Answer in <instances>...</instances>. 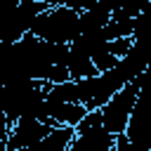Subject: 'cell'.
I'll return each instance as SVG.
<instances>
[{"mask_svg":"<svg viewBox=\"0 0 151 151\" xmlns=\"http://www.w3.org/2000/svg\"><path fill=\"white\" fill-rule=\"evenodd\" d=\"M31 33L47 42H73L80 35V12L68 5H54L42 9L31 26Z\"/></svg>","mask_w":151,"mask_h":151,"instance_id":"cell-1","label":"cell"},{"mask_svg":"<svg viewBox=\"0 0 151 151\" xmlns=\"http://www.w3.org/2000/svg\"><path fill=\"white\" fill-rule=\"evenodd\" d=\"M125 83H127V78L120 66L99 71L97 76H90V78H80V80H76L78 101H83L87 109H101Z\"/></svg>","mask_w":151,"mask_h":151,"instance_id":"cell-2","label":"cell"},{"mask_svg":"<svg viewBox=\"0 0 151 151\" xmlns=\"http://www.w3.org/2000/svg\"><path fill=\"white\" fill-rule=\"evenodd\" d=\"M137 94H139V80L132 78L127 80L104 106H101V118H104V127L113 134H120L127 130V120L132 116V109L137 104Z\"/></svg>","mask_w":151,"mask_h":151,"instance_id":"cell-3","label":"cell"},{"mask_svg":"<svg viewBox=\"0 0 151 151\" xmlns=\"http://www.w3.org/2000/svg\"><path fill=\"white\" fill-rule=\"evenodd\" d=\"M47 7L50 5L38 2V0H21L14 9L2 14L0 17V45H9V42H17L19 38H24L31 31L33 19Z\"/></svg>","mask_w":151,"mask_h":151,"instance_id":"cell-4","label":"cell"},{"mask_svg":"<svg viewBox=\"0 0 151 151\" xmlns=\"http://www.w3.org/2000/svg\"><path fill=\"white\" fill-rule=\"evenodd\" d=\"M52 130L50 123L40 120V118H19L7 134V151H17V149H33L47 132Z\"/></svg>","mask_w":151,"mask_h":151,"instance_id":"cell-5","label":"cell"},{"mask_svg":"<svg viewBox=\"0 0 151 151\" xmlns=\"http://www.w3.org/2000/svg\"><path fill=\"white\" fill-rule=\"evenodd\" d=\"M71 151H116V134L109 132L104 125L97 130H87V132H76L71 146Z\"/></svg>","mask_w":151,"mask_h":151,"instance_id":"cell-6","label":"cell"},{"mask_svg":"<svg viewBox=\"0 0 151 151\" xmlns=\"http://www.w3.org/2000/svg\"><path fill=\"white\" fill-rule=\"evenodd\" d=\"M76 137L73 125H52V130L28 151H66Z\"/></svg>","mask_w":151,"mask_h":151,"instance_id":"cell-7","label":"cell"},{"mask_svg":"<svg viewBox=\"0 0 151 151\" xmlns=\"http://www.w3.org/2000/svg\"><path fill=\"white\" fill-rule=\"evenodd\" d=\"M66 68H68V76L73 80H80V78H90V76H97V66L92 61V57L78 52V50H71L68 45V59H66Z\"/></svg>","mask_w":151,"mask_h":151,"instance_id":"cell-8","label":"cell"},{"mask_svg":"<svg viewBox=\"0 0 151 151\" xmlns=\"http://www.w3.org/2000/svg\"><path fill=\"white\" fill-rule=\"evenodd\" d=\"M111 19V9L101 5V0H97L94 7L90 9H83L80 12V33L83 31H97V28H104Z\"/></svg>","mask_w":151,"mask_h":151,"instance_id":"cell-9","label":"cell"},{"mask_svg":"<svg viewBox=\"0 0 151 151\" xmlns=\"http://www.w3.org/2000/svg\"><path fill=\"white\" fill-rule=\"evenodd\" d=\"M92 61H94V66H97V71H109V68H113V66H118V57L111 52V47H109V42L92 57Z\"/></svg>","mask_w":151,"mask_h":151,"instance_id":"cell-10","label":"cell"},{"mask_svg":"<svg viewBox=\"0 0 151 151\" xmlns=\"http://www.w3.org/2000/svg\"><path fill=\"white\" fill-rule=\"evenodd\" d=\"M109 47H111V52L120 59V57H125V54L130 52V47H132V38H113V40H109Z\"/></svg>","mask_w":151,"mask_h":151,"instance_id":"cell-11","label":"cell"},{"mask_svg":"<svg viewBox=\"0 0 151 151\" xmlns=\"http://www.w3.org/2000/svg\"><path fill=\"white\" fill-rule=\"evenodd\" d=\"M64 5H68V7H73V9H78V12H83V9L94 7V5H97V0H66Z\"/></svg>","mask_w":151,"mask_h":151,"instance_id":"cell-12","label":"cell"},{"mask_svg":"<svg viewBox=\"0 0 151 151\" xmlns=\"http://www.w3.org/2000/svg\"><path fill=\"white\" fill-rule=\"evenodd\" d=\"M127 149H132V142H130V137H127L125 132L116 134V151H127Z\"/></svg>","mask_w":151,"mask_h":151,"instance_id":"cell-13","label":"cell"},{"mask_svg":"<svg viewBox=\"0 0 151 151\" xmlns=\"http://www.w3.org/2000/svg\"><path fill=\"white\" fill-rule=\"evenodd\" d=\"M0 151H7V142L5 139H0Z\"/></svg>","mask_w":151,"mask_h":151,"instance_id":"cell-14","label":"cell"}]
</instances>
